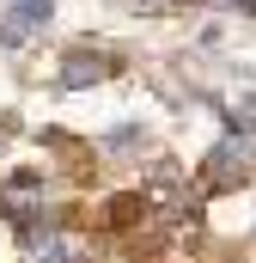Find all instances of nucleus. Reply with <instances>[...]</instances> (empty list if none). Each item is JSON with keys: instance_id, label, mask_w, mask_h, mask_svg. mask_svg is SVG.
<instances>
[{"instance_id": "3", "label": "nucleus", "mask_w": 256, "mask_h": 263, "mask_svg": "<svg viewBox=\"0 0 256 263\" xmlns=\"http://www.w3.org/2000/svg\"><path fill=\"white\" fill-rule=\"evenodd\" d=\"M49 25V0H18V12L12 18H0V43L12 49V43H25L31 31H43Z\"/></svg>"}, {"instance_id": "5", "label": "nucleus", "mask_w": 256, "mask_h": 263, "mask_svg": "<svg viewBox=\"0 0 256 263\" xmlns=\"http://www.w3.org/2000/svg\"><path fill=\"white\" fill-rule=\"evenodd\" d=\"M37 263H73V257H67L61 245H49V251H43V257H37Z\"/></svg>"}, {"instance_id": "1", "label": "nucleus", "mask_w": 256, "mask_h": 263, "mask_svg": "<svg viewBox=\"0 0 256 263\" xmlns=\"http://www.w3.org/2000/svg\"><path fill=\"white\" fill-rule=\"evenodd\" d=\"M256 178V141L238 135V141H220L207 153V184L214 190H232V184H250Z\"/></svg>"}, {"instance_id": "6", "label": "nucleus", "mask_w": 256, "mask_h": 263, "mask_svg": "<svg viewBox=\"0 0 256 263\" xmlns=\"http://www.w3.org/2000/svg\"><path fill=\"white\" fill-rule=\"evenodd\" d=\"M244 12H256V0H244Z\"/></svg>"}, {"instance_id": "2", "label": "nucleus", "mask_w": 256, "mask_h": 263, "mask_svg": "<svg viewBox=\"0 0 256 263\" xmlns=\"http://www.w3.org/2000/svg\"><path fill=\"white\" fill-rule=\"evenodd\" d=\"M110 73H116V62H110V55H98V49H67L61 86H92V80H110Z\"/></svg>"}, {"instance_id": "4", "label": "nucleus", "mask_w": 256, "mask_h": 263, "mask_svg": "<svg viewBox=\"0 0 256 263\" xmlns=\"http://www.w3.org/2000/svg\"><path fill=\"white\" fill-rule=\"evenodd\" d=\"M232 129H238V135H256V92H244V98L232 104Z\"/></svg>"}]
</instances>
